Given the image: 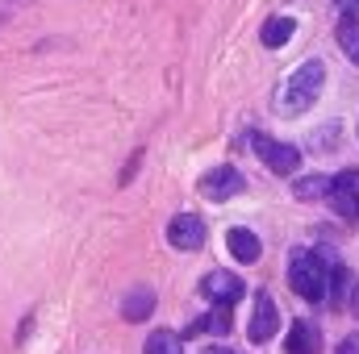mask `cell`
Listing matches in <instances>:
<instances>
[{
	"mask_svg": "<svg viewBox=\"0 0 359 354\" xmlns=\"http://www.w3.org/2000/svg\"><path fill=\"white\" fill-rule=\"evenodd\" d=\"M330 271H334V263L322 250H292V259H288V283H292V292L301 300L318 304L330 292Z\"/></svg>",
	"mask_w": 359,
	"mask_h": 354,
	"instance_id": "obj_1",
	"label": "cell"
},
{
	"mask_svg": "<svg viewBox=\"0 0 359 354\" xmlns=\"http://www.w3.org/2000/svg\"><path fill=\"white\" fill-rule=\"evenodd\" d=\"M326 200H330V208H334L339 217L355 221L359 217V167H347V171H339V176L330 179Z\"/></svg>",
	"mask_w": 359,
	"mask_h": 354,
	"instance_id": "obj_5",
	"label": "cell"
},
{
	"mask_svg": "<svg viewBox=\"0 0 359 354\" xmlns=\"http://www.w3.org/2000/svg\"><path fill=\"white\" fill-rule=\"evenodd\" d=\"M230 309H234V304H213V313L196 317L184 334H188V338H196V334H230Z\"/></svg>",
	"mask_w": 359,
	"mask_h": 354,
	"instance_id": "obj_12",
	"label": "cell"
},
{
	"mask_svg": "<svg viewBox=\"0 0 359 354\" xmlns=\"http://www.w3.org/2000/svg\"><path fill=\"white\" fill-rule=\"evenodd\" d=\"M243 187H247V179H243V171H234V167H213V171H205V176L196 179V192L205 200H213V204L234 200Z\"/></svg>",
	"mask_w": 359,
	"mask_h": 354,
	"instance_id": "obj_4",
	"label": "cell"
},
{
	"mask_svg": "<svg viewBox=\"0 0 359 354\" xmlns=\"http://www.w3.org/2000/svg\"><path fill=\"white\" fill-rule=\"evenodd\" d=\"M155 313V288H130V296L121 300V317L134 325V321H147Z\"/></svg>",
	"mask_w": 359,
	"mask_h": 354,
	"instance_id": "obj_11",
	"label": "cell"
},
{
	"mask_svg": "<svg viewBox=\"0 0 359 354\" xmlns=\"http://www.w3.org/2000/svg\"><path fill=\"white\" fill-rule=\"evenodd\" d=\"M251 146H255V155L268 163V171H276V176H292L301 167V150L288 146V142H276L268 134H251Z\"/></svg>",
	"mask_w": 359,
	"mask_h": 354,
	"instance_id": "obj_3",
	"label": "cell"
},
{
	"mask_svg": "<svg viewBox=\"0 0 359 354\" xmlns=\"http://www.w3.org/2000/svg\"><path fill=\"white\" fill-rule=\"evenodd\" d=\"M205 354H234V351H226V346H213V351H205Z\"/></svg>",
	"mask_w": 359,
	"mask_h": 354,
	"instance_id": "obj_21",
	"label": "cell"
},
{
	"mask_svg": "<svg viewBox=\"0 0 359 354\" xmlns=\"http://www.w3.org/2000/svg\"><path fill=\"white\" fill-rule=\"evenodd\" d=\"M284 354H322V330L313 321H292Z\"/></svg>",
	"mask_w": 359,
	"mask_h": 354,
	"instance_id": "obj_9",
	"label": "cell"
},
{
	"mask_svg": "<svg viewBox=\"0 0 359 354\" xmlns=\"http://www.w3.org/2000/svg\"><path fill=\"white\" fill-rule=\"evenodd\" d=\"M226 250H230V255H234L238 263H259V255H264V246H259V238H255L251 229H243V225L226 234Z\"/></svg>",
	"mask_w": 359,
	"mask_h": 354,
	"instance_id": "obj_10",
	"label": "cell"
},
{
	"mask_svg": "<svg viewBox=\"0 0 359 354\" xmlns=\"http://www.w3.org/2000/svg\"><path fill=\"white\" fill-rule=\"evenodd\" d=\"M201 296L213 300V304H238L247 296V283L238 275H230V271H209L201 279Z\"/></svg>",
	"mask_w": 359,
	"mask_h": 354,
	"instance_id": "obj_6",
	"label": "cell"
},
{
	"mask_svg": "<svg viewBox=\"0 0 359 354\" xmlns=\"http://www.w3.org/2000/svg\"><path fill=\"white\" fill-rule=\"evenodd\" d=\"M334 38H339V46L347 50V59H351V63L359 67V17H351V13H343V21H339Z\"/></svg>",
	"mask_w": 359,
	"mask_h": 354,
	"instance_id": "obj_14",
	"label": "cell"
},
{
	"mask_svg": "<svg viewBox=\"0 0 359 354\" xmlns=\"http://www.w3.org/2000/svg\"><path fill=\"white\" fill-rule=\"evenodd\" d=\"M326 88V63L322 59H309V63H301L292 76H288V84L280 92V108L284 113H305L318 96Z\"/></svg>",
	"mask_w": 359,
	"mask_h": 354,
	"instance_id": "obj_2",
	"label": "cell"
},
{
	"mask_svg": "<svg viewBox=\"0 0 359 354\" xmlns=\"http://www.w3.org/2000/svg\"><path fill=\"white\" fill-rule=\"evenodd\" d=\"M339 4V13H351V17H359V0H334Z\"/></svg>",
	"mask_w": 359,
	"mask_h": 354,
	"instance_id": "obj_19",
	"label": "cell"
},
{
	"mask_svg": "<svg viewBox=\"0 0 359 354\" xmlns=\"http://www.w3.org/2000/svg\"><path fill=\"white\" fill-rule=\"evenodd\" d=\"M147 354H184V338L172 330H155L147 338Z\"/></svg>",
	"mask_w": 359,
	"mask_h": 354,
	"instance_id": "obj_15",
	"label": "cell"
},
{
	"mask_svg": "<svg viewBox=\"0 0 359 354\" xmlns=\"http://www.w3.org/2000/svg\"><path fill=\"white\" fill-rule=\"evenodd\" d=\"M276 330H280V313H276V300H271L268 292H259L255 296V317H251V330H247V338L255 342V346H264L276 338Z\"/></svg>",
	"mask_w": 359,
	"mask_h": 354,
	"instance_id": "obj_7",
	"label": "cell"
},
{
	"mask_svg": "<svg viewBox=\"0 0 359 354\" xmlns=\"http://www.w3.org/2000/svg\"><path fill=\"white\" fill-rule=\"evenodd\" d=\"M347 288H351V271L343 263H334V271H330V292H326L330 304H343L347 300Z\"/></svg>",
	"mask_w": 359,
	"mask_h": 354,
	"instance_id": "obj_17",
	"label": "cell"
},
{
	"mask_svg": "<svg viewBox=\"0 0 359 354\" xmlns=\"http://www.w3.org/2000/svg\"><path fill=\"white\" fill-rule=\"evenodd\" d=\"M292 29H297V21H292V17H271V21H264L259 38H264V46H268V50H280V46L292 38Z\"/></svg>",
	"mask_w": 359,
	"mask_h": 354,
	"instance_id": "obj_13",
	"label": "cell"
},
{
	"mask_svg": "<svg viewBox=\"0 0 359 354\" xmlns=\"http://www.w3.org/2000/svg\"><path fill=\"white\" fill-rule=\"evenodd\" d=\"M168 242H172L176 250H201V246H205V221L192 217V213L172 217V225H168Z\"/></svg>",
	"mask_w": 359,
	"mask_h": 354,
	"instance_id": "obj_8",
	"label": "cell"
},
{
	"mask_svg": "<svg viewBox=\"0 0 359 354\" xmlns=\"http://www.w3.org/2000/svg\"><path fill=\"white\" fill-rule=\"evenodd\" d=\"M297 200H322L326 192H330V176H305V179H297Z\"/></svg>",
	"mask_w": 359,
	"mask_h": 354,
	"instance_id": "obj_16",
	"label": "cell"
},
{
	"mask_svg": "<svg viewBox=\"0 0 359 354\" xmlns=\"http://www.w3.org/2000/svg\"><path fill=\"white\" fill-rule=\"evenodd\" d=\"M351 313H355V317H359V283H355V288H351Z\"/></svg>",
	"mask_w": 359,
	"mask_h": 354,
	"instance_id": "obj_20",
	"label": "cell"
},
{
	"mask_svg": "<svg viewBox=\"0 0 359 354\" xmlns=\"http://www.w3.org/2000/svg\"><path fill=\"white\" fill-rule=\"evenodd\" d=\"M334 354H359V334H351V338H343L339 342V351Z\"/></svg>",
	"mask_w": 359,
	"mask_h": 354,
	"instance_id": "obj_18",
	"label": "cell"
}]
</instances>
